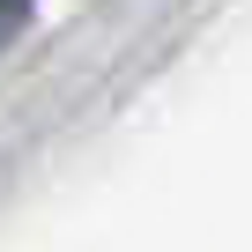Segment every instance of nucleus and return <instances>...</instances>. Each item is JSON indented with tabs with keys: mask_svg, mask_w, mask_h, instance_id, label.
<instances>
[{
	"mask_svg": "<svg viewBox=\"0 0 252 252\" xmlns=\"http://www.w3.org/2000/svg\"><path fill=\"white\" fill-rule=\"evenodd\" d=\"M30 15H37V0H0V52L23 37V23H30Z\"/></svg>",
	"mask_w": 252,
	"mask_h": 252,
	"instance_id": "1",
	"label": "nucleus"
}]
</instances>
